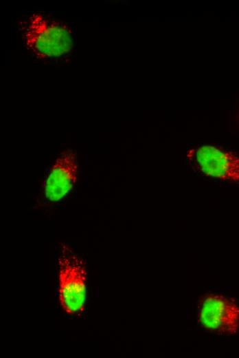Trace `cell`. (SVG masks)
Instances as JSON below:
<instances>
[{"label": "cell", "instance_id": "cell-4", "mask_svg": "<svg viewBox=\"0 0 239 358\" xmlns=\"http://www.w3.org/2000/svg\"><path fill=\"white\" fill-rule=\"evenodd\" d=\"M77 153L71 149L59 154L47 168L41 187V202L44 206L58 207L71 196L79 172Z\"/></svg>", "mask_w": 239, "mask_h": 358}, {"label": "cell", "instance_id": "cell-5", "mask_svg": "<svg viewBox=\"0 0 239 358\" xmlns=\"http://www.w3.org/2000/svg\"><path fill=\"white\" fill-rule=\"evenodd\" d=\"M197 318L206 330L219 335H232L239 328V306L220 294H207L197 304Z\"/></svg>", "mask_w": 239, "mask_h": 358}, {"label": "cell", "instance_id": "cell-3", "mask_svg": "<svg viewBox=\"0 0 239 358\" xmlns=\"http://www.w3.org/2000/svg\"><path fill=\"white\" fill-rule=\"evenodd\" d=\"M185 158L197 176L239 185V154L218 145L202 143L189 147Z\"/></svg>", "mask_w": 239, "mask_h": 358}, {"label": "cell", "instance_id": "cell-2", "mask_svg": "<svg viewBox=\"0 0 239 358\" xmlns=\"http://www.w3.org/2000/svg\"><path fill=\"white\" fill-rule=\"evenodd\" d=\"M27 49L36 59L54 62L67 58L74 47V32L62 21L33 13L19 28Z\"/></svg>", "mask_w": 239, "mask_h": 358}, {"label": "cell", "instance_id": "cell-1", "mask_svg": "<svg viewBox=\"0 0 239 358\" xmlns=\"http://www.w3.org/2000/svg\"><path fill=\"white\" fill-rule=\"evenodd\" d=\"M58 305L70 320H84L92 301L90 269L83 256L67 243L62 242L56 257Z\"/></svg>", "mask_w": 239, "mask_h": 358}]
</instances>
